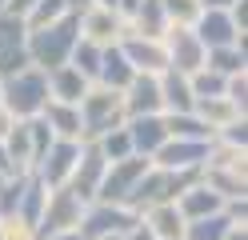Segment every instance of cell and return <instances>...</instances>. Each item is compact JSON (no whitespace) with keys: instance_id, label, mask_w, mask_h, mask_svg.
<instances>
[{"instance_id":"277c9868","label":"cell","mask_w":248,"mask_h":240,"mask_svg":"<svg viewBox=\"0 0 248 240\" xmlns=\"http://www.w3.org/2000/svg\"><path fill=\"white\" fill-rule=\"evenodd\" d=\"M132 228H140V216L128 212L120 204H88L76 232L84 240H100V236H128Z\"/></svg>"},{"instance_id":"7c38bea8","label":"cell","mask_w":248,"mask_h":240,"mask_svg":"<svg viewBox=\"0 0 248 240\" xmlns=\"http://www.w3.org/2000/svg\"><path fill=\"white\" fill-rule=\"evenodd\" d=\"M24 40H28V28L24 20H16V16L0 12V80L28 68V52H24Z\"/></svg>"},{"instance_id":"7bdbcfd3","label":"cell","mask_w":248,"mask_h":240,"mask_svg":"<svg viewBox=\"0 0 248 240\" xmlns=\"http://www.w3.org/2000/svg\"><path fill=\"white\" fill-rule=\"evenodd\" d=\"M96 8H108V12H116V0H92Z\"/></svg>"},{"instance_id":"d590c367","label":"cell","mask_w":248,"mask_h":240,"mask_svg":"<svg viewBox=\"0 0 248 240\" xmlns=\"http://www.w3.org/2000/svg\"><path fill=\"white\" fill-rule=\"evenodd\" d=\"M136 8H140V0H116V16H120L124 24H128L132 16H136Z\"/></svg>"},{"instance_id":"8d00e7d4","label":"cell","mask_w":248,"mask_h":240,"mask_svg":"<svg viewBox=\"0 0 248 240\" xmlns=\"http://www.w3.org/2000/svg\"><path fill=\"white\" fill-rule=\"evenodd\" d=\"M88 8H96L92 0H68V16H84Z\"/></svg>"},{"instance_id":"44dd1931","label":"cell","mask_w":248,"mask_h":240,"mask_svg":"<svg viewBox=\"0 0 248 240\" xmlns=\"http://www.w3.org/2000/svg\"><path fill=\"white\" fill-rule=\"evenodd\" d=\"M140 224L152 232V240H184V216L176 212V204H156L140 216Z\"/></svg>"},{"instance_id":"d6a6232c","label":"cell","mask_w":248,"mask_h":240,"mask_svg":"<svg viewBox=\"0 0 248 240\" xmlns=\"http://www.w3.org/2000/svg\"><path fill=\"white\" fill-rule=\"evenodd\" d=\"M160 4H164V16H168V28H192L196 16H200L196 0H160Z\"/></svg>"},{"instance_id":"1f68e13d","label":"cell","mask_w":248,"mask_h":240,"mask_svg":"<svg viewBox=\"0 0 248 240\" xmlns=\"http://www.w3.org/2000/svg\"><path fill=\"white\" fill-rule=\"evenodd\" d=\"M96 148L100 156L108 160V164H116V160H128L132 156V140H128V128H116V132H108L96 140Z\"/></svg>"},{"instance_id":"8fae6325","label":"cell","mask_w":248,"mask_h":240,"mask_svg":"<svg viewBox=\"0 0 248 240\" xmlns=\"http://www.w3.org/2000/svg\"><path fill=\"white\" fill-rule=\"evenodd\" d=\"M192 36L200 40V48H204V52H212V48H232V44H240L244 32L236 28V20H232L228 12L204 8V12L196 16V24H192Z\"/></svg>"},{"instance_id":"5b68a950","label":"cell","mask_w":248,"mask_h":240,"mask_svg":"<svg viewBox=\"0 0 248 240\" xmlns=\"http://www.w3.org/2000/svg\"><path fill=\"white\" fill-rule=\"evenodd\" d=\"M148 168H152V160H144V156H128V160L108 164V172H104V180H100L96 200H92V204H120V208H124V200L132 196L136 180H140Z\"/></svg>"},{"instance_id":"3957f363","label":"cell","mask_w":248,"mask_h":240,"mask_svg":"<svg viewBox=\"0 0 248 240\" xmlns=\"http://www.w3.org/2000/svg\"><path fill=\"white\" fill-rule=\"evenodd\" d=\"M76 112H80V140L84 144H96L100 136L116 132V128H124V96L112 92V88H100L92 84L84 92V100L76 104Z\"/></svg>"},{"instance_id":"ffe728a7","label":"cell","mask_w":248,"mask_h":240,"mask_svg":"<svg viewBox=\"0 0 248 240\" xmlns=\"http://www.w3.org/2000/svg\"><path fill=\"white\" fill-rule=\"evenodd\" d=\"M88 88L92 84L76 68H68V64H64V68H56V72H48V100H56V104H72L76 108V104L84 100Z\"/></svg>"},{"instance_id":"ab89813d","label":"cell","mask_w":248,"mask_h":240,"mask_svg":"<svg viewBox=\"0 0 248 240\" xmlns=\"http://www.w3.org/2000/svg\"><path fill=\"white\" fill-rule=\"evenodd\" d=\"M224 240H248V232H244V224H232V228H228V236Z\"/></svg>"},{"instance_id":"4316f807","label":"cell","mask_w":248,"mask_h":240,"mask_svg":"<svg viewBox=\"0 0 248 240\" xmlns=\"http://www.w3.org/2000/svg\"><path fill=\"white\" fill-rule=\"evenodd\" d=\"M192 112H196V116H200V120H204V124L212 128V136L220 132V128H228L232 120H244L240 112H236V108H232V104L224 100V96H220V100H196V104H192Z\"/></svg>"},{"instance_id":"f1b7e54d","label":"cell","mask_w":248,"mask_h":240,"mask_svg":"<svg viewBox=\"0 0 248 240\" xmlns=\"http://www.w3.org/2000/svg\"><path fill=\"white\" fill-rule=\"evenodd\" d=\"M232 228V220L224 212H216V216H204V220H188L184 224V240H224Z\"/></svg>"},{"instance_id":"4dcf8cb0","label":"cell","mask_w":248,"mask_h":240,"mask_svg":"<svg viewBox=\"0 0 248 240\" xmlns=\"http://www.w3.org/2000/svg\"><path fill=\"white\" fill-rule=\"evenodd\" d=\"M224 84H228V80L216 76V72H208V68H200L196 76H188L192 100H220V96H224Z\"/></svg>"},{"instance_id":"7402d4cb","label":"cell","mask_w":248,"mask_h":240,"mask_svg":"<svg viewBox=\"0 0 248 240\" xmlns=\"http://www.w3.org/2000/svg\"><path fill=\"white\" fill-rule=\"evenodd\" d=\"M40 120L48 124V132H52L56 140H76V144H84V140H80V112H76L72 104L48 100V104H44V112H40Z\"/></svg>"},{"instance_id":"7a4b0ae2","label":"cell","mask_w":248,"mask_h":240,"mask_svg":"<svg viewBox=\"0 0 248 240\" xmlns=\"http://www.w3.org/2000/svg\"><path fill=\"white\" fill-rule=\"evenodd\" d=\"M44 104H48V76L32 64L0 80V108L12 120H36Z\"/></svg>"},{"instance_id":"30bf717a","label":"cell","mask_w":248,"mask_h":240,"mask_svg":"<svg viewBox=\"0 0 248 240\" xmlns=\"http://www.w3.org/2000/svg\"><path fill=\"white\" fill-rule=\"evenodd\" d=\"M116 48L124 52V60L132 64V72H144V76H160L168 68V56H164V44L160 40H144L136 36V32H128V24H124Z\"/></svg>"},{"instance_id":"e0dca14e","label":"cell","mask_w":248,"mask_h":240,"mask_svg":"<svg viewBox=\"0 0 248 240\" xmlns=\"http://www.w3.org/2000/svg\"><path fill=\"white\" fill-rule=\"evenodd\" d=\"M120 32H124V20H120L116 12H108V8H88L80 16V36L92 40V44H100V48L116 44Z\"/></svg>"},{"instance_id":"836d02e7","label":"cell","mask_w":248,"mask_h":240,"mask_svg":"<svg viewBox=\"0 0 248 240\" xmlns=\"http://www.w3.org/2000/svg\"><path fill=\"white\" fill-rule=\"evenodd\" d=\"M216 144H224V148H236V152H244V144H248V124L244 120H232L228 128H220V132L212 136Z\"/></svg>"},{"instance_id":"f6af8a7d","label":"cell","mask_w":248,"mask_h":240,"mask_svg":"<svg viewBox=\"0 0 248 240\" xmlns=\"http://www.w3.org/2000/svg\"><path fill=\"white\" fill-rule=\"evenodd\" d=\"M4 4H8V0H0V12H4Z\"/></svg>"},{"instance_id":"f35d334b","label":"cell","mask_w":248,"mask_h":240,"mask_svg":"<svg viewBox=\"0 0 248 240\" xmlns=\"http://www.w3.org/2000/svg\"><path fill=\"white\" fill-rule=\"evenodd\" d=\"M12 124H16V120H12V116H8V112H4V108H0V140H4V136L12 132Z\"/></svg>"},{"instance_id":"d6986e66","label":"cell","mask_w":248,"mask_h":240,"mask_svg":"<svg viewBox=\"0 0 248 240\" xmlns=\"http://www.w3.org/2000/svg\"><path fill=\"white\" fill-rule=\"evenodd\" d=\"M132 76H136V72H132V64L124 60V52H120L116 44H108L104 52H100V72H96V84H100V88H112V92H124V88L132 84Z\"/></svg>"},{"instance_id":"ee69618b","label":"cell","mask_w":248,"mask_h":240,"mask_svg":"<svg viewBox=\"0 0 248 240\" xmlns=\"http://www.w3.org/2000/svg\"><path fill=\"white\" fill-rule=\"evenodd\" d=\"M0 240H4V220H0Z\"/></svg>"},{"instance_id":"cb8c5ba5","label":"cell","mask_w":248,"mask_h":240,"mask_svg":"<svg viewBox=\"0 0 248 240\" xmlns=\"http://www.w3.org/2000/svg\"><path fill=\"white\" fill-rule=\"evenodd\" d=\"M128 32H136V36H144V40H164V32H168L164 4L160 0H140L136 16L128 20Z\"/></svg>"},{"instance_id":"603a6c76","label":"cell","mask_w":248,"mask_h":240,"mask_svg":"<svg viewBox=\"0 0 248 240\" xmlns=\"http://www.w3.org/2000/svg\"><path fill=\"white\" fill-rule=\"evenodd\" d=\"M44 204H48V188H44L32 172H28V184H24V196H20V204H16V220L20 228H28V232H36V224H40V216H44Z\"/></svg>"},{"instance_id":"f546056e","label":"cell","mask_w":248,"mask_h":240,"mask_svg":"<svg viewBox=\"0 0 248 240\" xmlns=\"http://www.w3.org/2000/svg\"><path fill=\"white\" fill-rule=\"evenodd\" d=\"M60 16H68V0H40V4L24 16V28L28 32H36V28H48V24H56Z\"/></svg>"},{"instance_id":"d4e9b609","label":"cell","mask_w":248,"mask_h":240,"mask_svg":"<svg viewBox=\"0 0 248 240\" xmlns=\"http://www.w3.org/2000/svg\"><path fill=\"white\" fill-rule=\"evenodd\" d=\"M164 120V132L168 140H196V144H208L212 140V128L196 116V112H184V116H160Z\"/></svg>"},{"instance_id":"74e56055","label":"cell","mask_w":248,"mask_h":240,"mask_svg":"<svg viewBox=\"0 0 248 240\" xmlns=\"http://www.w3.org/2000/svg\"><path fill=\"white\" fill-rule=\"evenodd\" d=\"M196 4H200V12H204V8H220V12H228L236 0H196Z\"/></svg>"},{"instance_id":"4fadbf2b","label":"cell","mask_w":248,"mask_h":240,"mask_svg":"<svg viewBox=\"0 0 248 240\" xmlns=\"http://www.w3.org/2000/svg\"><path fill=\"white\" fill-rule=\"evenodd\" d=\"M212 144V140H208ZM208 144H196V140H168L164 148L152 156V168H164V172H200L208 160Z\"/></svg>"},{"instance_id":"5bb4252c","label":"cell","mask_w":248,"mask_h":240,"mask_svg":"<svg viewBox=\"0 0 248 240\" xmlns=\"http://www.w3.org/2000/svg\"><path fill=\"white\" fill-rule=\"evenodd\" d=\"M124 96V116L128 120H140V116H160V84H156V76H144V72H136L132 76V84L120 92Z\"/></svg>"},{"instance_id":"484cf974","label":"cell","mask_w":248,"mask_h":240,"mask_svg":"<svg viewBox=\"0 0 248 240\" xmlns=\"http://www.w3.org/2000/svg\"><path fill=\"white\" fill-rule=\"evenodd\" d=\"M244 40V36H240ZM204 68L216 72V76H240L248 68V60H244V44H232V48H212V52H204Z\"/></svg>"},{"instance_id":"8992f818","label":"cell","mask_w":248,"mask_h":240,"mask_svg":"<svg viewBox=\"0 0 248 240\" xmlns=\"http://www.w3.org/2000/svg\"><path fill=\"white\" fill-rule=\"evenodd\" d=\"M80 216H84V204L76 200L68 188H56V192H48V204H44V216L36 224L32 240H48V236H60V232H72L76 224H80Z\"/></svg>"},{"instance_id":"ba28073f","label":"cell","mask_w":248,"mask_h":240,"mask_svg":"<svg viewBox=\"0 0 248 240\" xmlns=\"http://www.w3.org/2000/svg\"><path fill=\"white\" fill-rule=\"evenodd\" d=\"M104 172H108V160L100 156V148H96V144H80V160H76V168H72L64 188L88 208L92 200H96V188L104 180Z\"/></svg>"},{"instance_id":"9a60e30c","label":"cell","mask_w":248,"mask_h":240,"mask_svg":"<svg viewBox=\"0 0 248 240\" xmlns=\"http://www.w3.org/2000/svg\"><path fill=\"white\" fill-rule=\"evenodd\" d=\"M128 128V140H132V156H144L152 160L164 144H168V132H164V120L160 116H140V120H124Z\"/></svg>"},{"instance_id":"b9f144b4","label":"cell","mask_w":248,"mask_h":240,"mask_svg":"<svg viewBox=\"0 0 248 240\" xmlns=\"http://www.w3.org/2000/svg\"><path fill=\"white\" fill-rule=\"evenodd\" d=\"M48 240H84V236H80V232L72 228V232H60V236H48Z\"/></svg>"},{"instance_id":"6da1fadb","label":"cell","mask_w":248,"mask_h":240,"mask_svg":"<svg viewBox=\"0 0 248 240\" xmlns=\"http://www.w3.org/2000/svg\"><path fill=\"white\" fill-rule=\"evenodd\" d=\"M76 40H80V16H60L56 24L28 32V40H24L28 64L40 68L44 76L56 72V68H64L68 56H72V48H76Z\"/></svg>"},{"instance_id":"83f0119b","label":"cell","mask_w":248,"mask_h":240,"mask_svg":"<svg viewBox=\"0 0 248 240\" xmlns=\"http://www.w3.org/2000/svg\"><path fill=\"white\" fill-rule=\"evenodd\" d=\"M100 52L104 48L100 44H92V40H76V48H72V56H68V68H76L88 84H96V72H100Z\"/></svg>"},{"instance_id":"e575fe53","label":"cell","mask_w":248,"mask_h":240,"mask_svg":"<svg viewBox=\"0 0 248 240\" xmlns=\"http://www.w3.org/2000/svg\"><path fill=\"white\" fill-rule=\"evenodd\" d=\"M36 4H40V0H8V4H4V12H8V16H16V20H24V16L32 12Z\"/></svg>"},{"instance_id":"9c48e42d","label":"cell","mask_w":248,"mask_h":240,"mask_svg":"<svg viewBox=\"0 0 248 240\" xmlns=\"http://www.w3.org/2000/svg\"><path fill=\"white\" fill-rule=\"evenodd\" d=\"M164 56H168V68L180 72V76H196L204 68V48L192 36V28H168L164 32Z\"/></svg>"},{"instance_id":"60d3db41","label":"cell","mask_w":248,"mask_h":240,"mask_svg":"<svg viewBox=\"0 0 248 240\" xmlns=\"http://www.w3.org/2000/svg\"><path fill=\"white\" fill-rule=\"evenodd\" d=\"M124 240H152V232H148V228H144V224H140V228H132V232H128V236H124Z\"/></svg>"},{"instance_id":"52a82bcc","label":"cell","mask_w":248,"mask_h":240,"mask_svg":"<svg viewBox=\"0 0 248 240\" xmlns=\"http://www.w3.org/2000/svg\"><path fill=\"white\" fill-rule=\"evenodd\" d=\"M76 160H80V144H76V140H52V148L36 160L32 176H36V180L48 188V192H56V188H64V184H68V176H72V168H76Z\"/></svg>"},{"instance_id":"2e32d148","label":"cell","mask_w":248,"mask_h":240,"mask_svg":"<svg viewBox=\"0 0 248 240\" xmlns=\"http://www.w3.org/2000/svg\"><path fill=\"white\" fill-rule=\"evenodd\" d=\"M156 84H160V116H184V112H192V88H188V76H180L172 68H164L156 76Z\"/></svg>"},{"instance_id":"ac0fdd59","label":"cell","mask_w":248,"mask_h":240,"mask_svg":"<svg viewBox=\"0 0 248 240\" xmlns=\"http://www.w3.org/2000/svg\"><path fill=\"white\" fill-rule=\"evenodd\" d=\"M176 212L184 216V224L188 220H204V216H216V212H224V200L216 196V192L200 180V184H192L184 196L176 200Z\"/></svg>"}]
</instances>
